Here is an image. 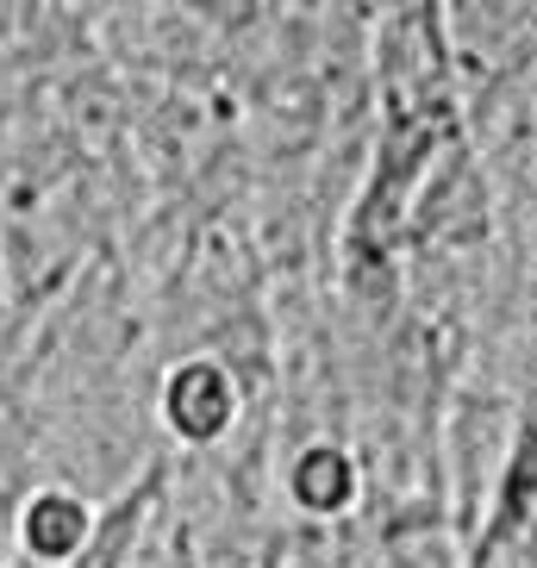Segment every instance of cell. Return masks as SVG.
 <instances>
[{
  "label": "cell",
  "mask_w": 537,
  "mask_h": 568,
  "mask_svg": "<svg viewBox=\"0 0 537 568\" xmlns=\"http://www.w3.org/2000/svg\"><path fill=\"white\" fill-rule=\"evenodd\" d=\"M294 494H301V506H320V513L344 506L351 500V456L344 450H306L301 468H294Z\"/></svg>",
  "instance_id": "3957f363"
},
{
  "label": "cell",
  "mask_w": 537,
  "mask_h": 568,
  "mask_svg": "<svg viewBox=\"0 0 537 568\" xmlns=\"http://www.w3.org/2000/svg\"><path fill=\"white\" fill-rule=\"evenodd\" d=\"M82 537H88V513L75 500H63V494H44L32 506V518H26V544L38 556H69Z\"/></svg>",
  "instance_id": "7a4b0ae2"
},
{
  "label": "cell",
  "mask_w": 537,
  "mask_h": 568,
  "mask_svg": "<svg viewBox=\"0 0 537 568\" xmlns=\"http://www.w3.org/2000/svg\"><path fill=\"white\" fill-rule=\"evenodd\" d=\"M169 418H175L188 437H219L225 418H232V382H225L213 363H188L182 375L169 382Z\"/></svg>",
  "instance_id": "6da1fadb"
}]
</instances>
